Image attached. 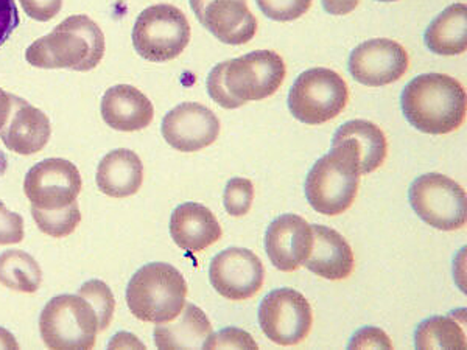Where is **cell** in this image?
I'll return each mask as SVG.
<instances>
[{"label": "cell", "instance_id": "7402d4cb", "mask_svg": "<svg viewBox=\"0 0 467 350\" xmlns=\"http://www.w3.org/2000/svg\"><path fill=\"white\" fill-rule=\"evenodd\" d=\"M213 324L202 308L187 304L175 323L160 324L154 329V345L158 349H204L213 335Z\"/></svg>", "mask_w": 467, "mask_h": 350}, {"label": "cell", "instance_id": "cb8c5ba5", "mask_svg": "<svg viewBox=\"0 0 467 350\" xmlns=\"http://www.w3.org/2000/svg\"><path fill=\"white\" fill-rule=\"evenodd\" d=\"M332 140H349L360 160L361 175H369L387 160V138L382 129L368 120H350L341 125Z\"/></svg>", "mask_w": 467, "mask_h": 350}, {"label": "cell", "instance_id": "7a4b0ae2", "mask_svg": "<svg viewBox=\"0 0 467 350\" xmlns=\"http://www.w3.org/2000/svg\"><path fill=\"white\" fill-rule=\"evenodd\" d=\"M400 108L410 125L420 133H453L466 120V89L449 75H420L405 86Z\"/></svg>", "mask_w": 467, "mask_h": 350}, {"label": "cell", "instance_id": "8d00e7d4", "mask_svg": "<svg viewBox=\"0 0 467 350\" xmlns=\"http://www.w3.org/2000/svg\"><path fill=\"white\" fill-rule=\"evenodd\" d=\"M11 111V94L0 89V129L4 128Z\"/></svg>", "mask_w": 467, "mask_h": 350}, {"label": "cell", "instance_id": "d590c367", "mask_svg": "<svg viewBox=\"0 0 467 350\" xmlns=\"http://www.w3.org/2000/svg\"><path fill=\"white\" fill-rule=\"evenodd\" d=\"M360 0H323L324 11L334 16H346L358 6Z\"/></svg>", "mask_w": 467, "mask_h": 350}, {"label": "cell", "instance_id": "83f0119b", "mask_svg": "<svg viewBox=\"0 0 467 350\" xmlns=\"http://www.w3.org/2000/svg\"><path fill=\"white\" fill-rule=\"evenodd\" d=\"M78 294L85 297L86 301H89L90 305L96 310L100 332L107 330L111 324L112 316H114V310H116V299H114L111 288L108 287L103 281L92 279V281L83 283Z\"/></svg>", "mask_w": 467, "mask_h": 350}, {"label": "cell", "instance_id": "484cf974", "mask_svg": "<svg viewBox=\"0 0 467 350\" xmlns=\"http://www.w3.org/2000/svg\"><path fill=\"white\" fill-rule=\"evenodd\" d=\"M43 271L32 255L19 250L0 254V283L13 292L35 293L41 287Z\"/></svg>", "mask_w": 467, "mask_h": 350}, {"label": "cell", "instance_id": "5bb4252c", "mask_svg": "<svg viewBox=\"0 0 467 350\" xmlns=\"http://www.w3.org/2000/svg\"><path fill=\"white\" fill-rule=\"evenodd\" d=\"M165 142L182 153H195L213 145L220 134V120L200 103H181L162 120Z\"/></svg>", "mask_w": 467, "mask_h": 350}, {"label": "cell", "instance_id": "8fae6325", "mask_svg": "<svg viewBox=\"0 0 467 350\" xmlns=\"http://www.w3.org/2000/svg\"><path fill=\"white\" fill-rule=\"evenodd\" d=\"M81 175L72 162L59 158L33 165L24 180V191L32 207L58 211L70 206L80 195Z\"/></svg>", "mask_w": 467, "mask_h": 350}, {"label": "cell", "instance_id": "ac0fdd59", "mask_svg": "<svg viewBox=\"0 0 467 350\" xmlns=\"http://www.w3.org/2000/svg\"><path fill=\"white\" fill-rule=\"evenodd\" d=\"M101 117L112 129L134 133L153 122L154 108L149 97L138 88L117 85L109 88L103 96Z\"/></svg>", "mask_w": 467, "mask_h": 350}, {"label": "cell", "instance_id": "4316f807", "mask_svg": "<svg viewBox=\"0 0 467 350\" xmlns=\"http://www.w3.org/2000/svg\"><path fill=\"white\" fill-rule=\"evenodd\" d=\"M32 215L39 231L54 239L69 237L81 221L80 207L77 201L58 211H41L32 207Z\"/></svg>", "mask_w": 467, "mask_h": 350}, {"label": "cell", "instance_id": "8992f818", "mask_svg": "<svg viewBox=\"0 0 467 350\" xmlns=\"http://www.w3.org/2000/svg\"><path fill=\"white\" fill-rule=\"evenodd\" d=\"M39 332L48 349H92L100 332L99 316L80 294H59L41 312Z\"/></svg>", "mask_w": 467, "mask_h": 350}, {"label": "cell", "instance_id": "ffe728a7", "mask_svg": "<svg viewBox=\"0 0 467 350\" xmlns=\"http://www.w3.org/2000/svg\"><path fill=\"white\" fill-rule=\"evenodd\" d=\"M314 243L304 266L327 281H343L354 271V252L335 229L314 224Z\"/></svg>", "mask_w": 467, "mask_h": 350}, {"label": "cell", "instance_id": "f35d334b", "mask_svg": "<svg viewBox=\"0 0 467 350\" xmlns=\"http://www.w3.org/2000/svg\"><path fill=\"white\" fill-rule=\"evenodd\" d=\"M376 2H398V0H376Z\"/></svg>", "mask_w": 467, "mask_h": 350}, {"label": "cell", "instance_id": "e575fe53", "mask_svg": "<svg viewBox=\"0 0 467 350\" xmlns=\"http://www.w3.org/2000/svg\"><path fill=\"white\" fill-rule=\"evenodd\" d=\"M21 22L15 0H0V47L8 41L11 33Z\"/></svg>", "mask_w": 467, "mask_h": 350}, {"label": "cell", "instance_id": "6da1fadb", "mask_svg": "<svg viewBox=\"0 0 467 350\" xmlns=\"http://www.w3.org/2000/svg\"><path fill=\"white\" fill-rule=\"evenodd\" d=\"M285 74V63L276 52L257 50L215 66L207 77V92L224 109H237L273 96Z\"/></svg>", "mask_w": 467, "mask_h": 350}, {"label": "cell", "instance_id": "1f68e13d", "mask_svg": "<svg viewBox=\"0 0 467 350\" xmlns=\"http://www.w3.org/2000/svg\"><path fill=\"white\" fill-rule=\"evenodd\" d=\"M24 240V218L10 212L0 201V246L21 243Z\"/></svg>", "mask_w": 467, "mask_h": 350}, {"label": "cell", "instance_id": "e0dca14e", "mask_svg": "<svg viewBox=\"0 0 467 350\" xmlns=\"http://www.w3.org/2000/svg\"><path fill=\"white\" fill-rule=\"evenodd\" d=\"M52 134L48 117L28 101L11 94V111L0 139L13 153L30 156L39 153L47 145Z\"/></svg>", "mask_w": 467, "mask_h": 350}, {"label": "cell", "instance_id": "52a82bcc", "mask_svg": "<svg viewBox=\"0 0 467 350\" xmlns=\"http://www.w3.org/2000/svg\"><path fill=\"white\" fill-rule=\"evenodd\" d=\"M349 101V88L340 74L314 67L297 77L288 94V109L306 125H323L343 112Z\"/></svg>", "mask_w": 467, "mask_h": 350}, {"label": "cell", "instance_id": "f546056e", "mask_svg": "<svg viewBox=\"0 0 467 350\" xmlns=\"http://www.w3.org/2000/svg\"><path fill=\"white\" fill-rule=\"evenodd\" d=\"M255 2L266 17L276 22L296 21L312 6V0H255Z\"/></svg>", "mask_w": 467, "mask_h": 350}, {"label": "cell", "instance_id": "836d02e7", "mask_svg": "<svg viewBox=\"0 0 467 350\" xmlns=\"http://www.w3.org/2000/svg\"><path fill=\"white\" fill-rule=\"evenodd\" d=\"M22 8L35 21L48 22L58 16L63 0H21Z\"/></svg>", "mask_w": 467, "mask_h": 350}, {"label": "cell", "instance_id": "603a6c76", "mask_svg": "<svg viewBox=\"0 0 467 350\" xmlns=\"http://www.w3.org/2000/svg\"><path fill=\"white\" fill-rule=\"evenodd\" d=\"M431 52L442 57L462 55L467 48V6L453 4L431 22L424 33Z\"/></svg>", "mask_w": 467, "mask_h": 350}, {"label": "cell", "instance_id": "44dd1931", "mask_svg": "<svg viewBox=\"0 0 467 350\" xmlns=\"http://www.w3.org/2000/svg\"><path fill=\"white\" fill-rule=\"evenodd\" d=\"M144 182V164L131 149H112L99 164L97 186L111 198L133 197Z\"/></svg>", "mask_w": 467, "mask_h": 350}, {"label": "cell", "instance_id": "4fadbf2b", "mask_svg": "<svg viewBox=\"0 0 467 350\" xmlns=\"http://www.w3.org/2000/svg\"><path fill=\"white\" fill-rule=\"evenodd\" d=\"M348 69L363 86L380 88L400 80L409 69V54L404 46L379 37L361 43L350 52Z\"/></svg>", "mask_w": 467, "mask_h": 350}, {"label": "cell", "instance_id": "9a60e30c", "mask_svg": "<svg viewBox=\"0 0 467 350\" xmlns=\"http://www.w3.org/2000/svg\"><path fill=\"white\" fill-rule=\"evenodd\" d=\"M202 27L229 46L250 43L257 32V19L246 0H189Z\"/></svg>", "mask_w": 467, "mask_h": 350}, {"label": "cell", "instance_id": "4dcf8cb0", "mask_svg": "<svg viewBox=\"0 0 467 350\" xmlns=\"http://www.w3.org/2000/svg\"><path fill=\"white\" fill-rule=\"evenodd\" d=\"M204 349H257V343L244 330L228 327L211 335L204 343Z\"/></svg>", "mask_w": 467, "mask_h": 350}, {"label": "cell", "instance_id": "d6986e66", "mask_svg": "<svg viewBox=\"0 0 467 350\" xmlns=\"http://www.w3.org/2000/svg\"><path fill=\"white\" fill-rule=\"evenodd\" d=\"M171 239L181 250L202 252L222 239V226L206 206L184 202L171 218Z\"/></svg>", "mask_w": 467, "mask_h": 350}, {"label": "cell", "instance_id": "74e56055", "mask_svg": "<svg viewBox=\"0 0 467 350\" xmlns=\"http://www.w3.org/2000/svg\"><path fill=\"white\" fill-rule=\"evenodd\" d=\"M0 349H19V345L8 330L0 329Z\"/></svg>", "mask_w": 467, "mask_h": 350}, {"label": "cell", "instance_id": "9c48e42d", "mask_svg": "<svg viewBox=\"0 0 467 350\" xmlns=\"http://www.w3.org/2000/svg\"><path fill=\"white\" fill-rule=\"evenodd\" d=\"M409 198L416 215L431 228L446 232L464 228L466 191L451 178L440 173L420 176L410 187Z\"/></svg>", "mask_w": 467, "mask_h": 350}, {"label": "cell", "instance_id": "5b68a950", "mask_svg": "<svg viewBox=\"0 0 467 350\" xmlns=\"http://www.w3.org/2000/svg\"><path fill=\"white\" fill-rule=\"evenodd\" d=\"M186 297V279L175 266L162 262L142 266L127 287L128 308L144 323H171L182 312Z\"/></svg>", "mask_w": 467, "mask_h": 350}, {"label": "cell", "instance_id": "3957f363", "mask_svg": "<svg viewBox=\"0 0 467 350\" xmlns=\"http://www.w3.org/2000/svg\"><path fill=\"white\" fill-rule=\"evenodd\" d=\"M105 57V36L100 27L85 15L64 19L54 32L39 37L26 52L27 63L39 69H70L89 72Z\"/></svg>", "mask_w": 467, "mask_h": 350}, {"label": "cell", "instance_id": "ba28073f", "mask_svg": "<svg viewBox=\"0 0 467 350\" xmlns=\"http://www.w3.org/2000/svg\"><path fill=\"white\" fill-rule=\"evenodd\" d=\"M191 41L186 15L169 4L145 8L133 28V46L140 57L151 63L178 58Z\"/></svg>", "mask_w": 467, "mask_h": 350}, {"label": "cell", "instance_id": "2e32d148", "mask_svg": "<svg viewBox=\"0 0 467 350\" xmlns=\"http://www.w3.org/2000/svg\"><path fill=\"white\" fill-rule=\"evenodd\" d=\"M312 226L295 213L277 217L266 229V255L275 268L284 273H293L304 265L312 250Z\"/></svg>", "mask_w": 467, "mask_h": 350}, {"label": "cell", "instance_id": "277c9868", "mask_svg": "<svg viewBox=\"0 0 467 350\" xmlns=\"http://www.w3.org/2000/svg\"><path fill=\"white\" fill-rule=\"evenodd\" d=\"M358 153L349 140H332V149L308 171L306 198L315 212L340 215L356 201L360 184Z\"/></svg>", "mask_w": 467, "mask_h": 350}, {"label": "cell", "instance_id": "d4e9b609", "mask_svg": "<svg viewBox=\"0 0 467 350\" xmlns=\"http://www.w3.org/2000/svg\"><path fill=\"white\" fill-rule=\"evenodd\" d=\"M449 316L425 319L414 332L416 349H466V329L462 325V314L466 310Z\"/></svg>", "mask_w": 467, "mask_h": 350}, {"label": "cell", "instance_id": "7c38bea8", "mask_svg": "<svg viewBox=\"0 0 467 350\" xmlns=\"http://www.w3.org/2000/svg\"><path fill=\"white\" fill-rule=\"evenodd\" d=\"M209 277L215 292L224 299L244 301L261 292L265 268L253 251L228 248L213 257Z\"/></svg>", "mask_w": 467, "mask_h": 350}, {"label": "cell", "instance_id": "30bf717a", "mask_svg": "<svg viewBox=\"0 0 467 350\" xmlns=\"http://www.w3.org/2000/svg\"><path fill=\"white\" fill-rule=\"evenodd\" d=\"M259 324L275 345H296L310 334L314 314L304 294L293 288H277L262 299Z\"/></svg>", "mask_w": 467, "mask_h": 350}, {"label": "cell", "instance_id": "f1b7e54d", "mask_svg": "<svg viewBox=\"0 0 467 350\" xmlns=\"http://www.w3.org/2000/svg\"><path fill=\"white\" fill-rule=\"evenodd\" d=\"M254 200V186L246 178H233L224 189V209L231 217H244L250 212Z\"/></svg>", "mask_w": 467, "mask_h": 350}, {"label": "cell", "instance_id": "d6a6232c", "mask_svg": "<svg viewBox=\"0 0 467 350\" xmlns=\"http://www.w3.org/2000/svg\"><path fill=\"white\" fill-rule=\"evenodd\" d=\"M349 349H393V343L383 330L365 327L354 334L348 345Z\"/></svg>", "mask_w": 467, "mask_h": 350}]
</instances>
